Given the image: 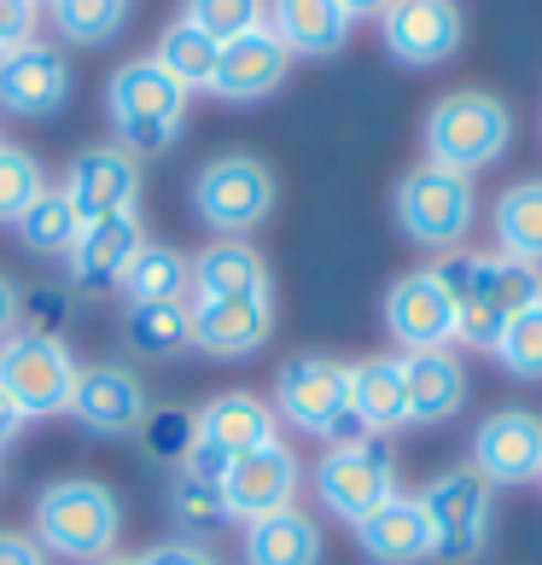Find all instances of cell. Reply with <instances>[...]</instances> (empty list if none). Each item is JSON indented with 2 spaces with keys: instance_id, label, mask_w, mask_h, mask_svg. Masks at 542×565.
<instances>
[{
  "instance_id": "obj_1",
  "label": "cell",
  "mask_w": 542,
  "mask_h": 565,
  "mask_svg": "<svg viewBox=\"0 0 542 565\" xmlns=\"http://www.w3.org/2000/svg\"><path fill=\"white\" fill-rule=\"evenodd\" d=\"M432 275L455 298V344L467 350H496L502 327L542 303V268L502 250H444Z\"/></svg>"
},
{
  "instance_id": "obj_2",
  "label": "cell",
  "mask_w": 542,
  "mask_h": 565,
  "mask_svg": "<svg viewBox=\"0 0 542 565\" xmlns=\"http://www.w3.org/2000/svg\"><path fill=\"white\" fill-rule=\"evenodd\" d=\"M47 559L71 565H99L123 542V501L99 478H59L35 495V531H30Z\"/></svg>"
},
{
  "instance_id": "obj_3",
  "label": "cell",
  "mask_w": 542,
  "mask_h": 565,
  "mask_svg": "<svg viewBox=\"0 0 542 565\" xmlns=\"http://www.w3.org/2000/svg\"><path fill=\"white\" fill-rule=\"evenodd\" d=\"M275 420L298 426L309 437H321V444H357L362 420L350 414V362H339V355L327 350H298L286 355L280 373H275Z\"/></svg>"
},
{
  "instance_id": "obj_4",
  "label": "cell",
  "mask_w": 542,
  "mask_h": 565,
  "mask_svg": "<svg viewBox=\"0 0 542 565\" xmlns=\"http://www.w3.org/2000/svg\"><path fill=\"white\" fill-rule=\"evenodd\" d=\"M187 88H176L170 71L158 65L152 53L117 65L106 82V111H111V129L117 146L135 158H158L181 140V122H187Z\"/></svg>"
},
{
  "instance_id": "obj_5",
  "label": "cell",
  "mask_w": 542,
  "mask_h": 565,
  "mask_svg": "<svg viewBox=\"0 0 542 565\" xmlns=\"http://www.w3.org/2000/svg\"><path fill=\"white\" fill-rule=\"evenodd\" d=\"M426 163H444L455 175H472L513 146V111L490 88H455L426 111Z\"/></svg>"
},
{
  "instance_id": "obj_6",
  "label": "cell",
  "mask_w": 542,
  "mask_h": 565,
  "mask_svg": "<svg viewBox=\"0 0 542 565\" xmlns=\"http://www.w3.org/2000/svg\"><path fill=\"white\" fill-rule=\"evenodd\" d=\"M397 227L421 245V250H461L472 234V216H478V193H472V175H455L444 163H414V170L397 181Z\"/></svg>"
},
{
  "instance_id": "obj_7",
  "label": "cell",
  "mask_w": 542,
  "mask_h": 565,
  "mask_svg": "<svg viewBox=\"0 0 542 565\" xmlns=\"http://www.w3.org/2000/svg\"><path fill=\"white\" fill-rule=\"evenodd\" d=\"M421 508L432 519V559L437 565H472L490 548L496 531V484H485L472 467H449L421 490Z\"/></svg>"
},
{
  "instance_id": "obj_8",
  "label": "cell",
  "mask_w": 542,
  "mask_h": 565,
  "mask_svg": "<svg viewBox=\"0 0 542 565\" xmlns=\"http://www.w3.org/2000/svg\"><path fill=\"white\" fill-rule=\"evenodd\" d=\"M397 495V449L391 437H357V444H332L316 460V501L344 519V525H362V519L380 508V501Z\"/></svg>"
},
{
  "instance_id": "obj_9",
  "label": "cell",
  "mask_w": 542,
  "mask_h": 565,
  "mask_svg": "<svg viewBox=\"0 0 542 565\" xmlns=\"http://www.w3.org/2000/svg\"><path fill=\"white\" fill-rule=\"evenodd\" d=\"M193 211L204 227H216L222 239H245L252 227L268 222L275 211V175L252 152H222L199 170L193 181Z\"/></svg>"
},
{
  "instance_id": "obj_10",
  "label": "cell",
  "mask_w": 542,
  "mask_h": 565,
  "mask_svg": "<svg viewBox=\"0 0 542 565\" xmlns=\"http://www.w3.org/2000/svg\"><path fill=\"white\" fill-rule=\"evenodd\" d=\"M76 367L82 362L65 350V339H30V332L0 339V391L12 396L24 420H53L71 408Z\"/></svg>"
},
{
  "instance_id": "obj_11",
  "label": "cell",
  "mask_w": 542,
  "mask_h": 565,
  "mask_svg": "<svg viewBox=\"0 0 542 565\" xmlns=\"http://www.w3.org/2000/svg\"><path fill=\"white\" fill-rule=\"evenodd\" d=\"M380 35H385V53L408 71H432V65H449L467 41V18L455 0H391L380 12Z\"/></svg>"
},
{
  "instance_id": "obj_12",
  "label": "cell",
  "mask_w": 542,
  "mask_h": 565,
  "mask_svg": "<svg viewBox=\"0 0 542 565\" xmlns=\"http://www.w3.org/2000/svg\"><path fill=\"white\" fill-rule=\"evenodd\" d=\"M71 420L94 437H135L140 420L152 414L140 373L129 362H88L76 367V391H71Z\"/></svg>"
},
{
  "instance_id": "obj_13",
  "label": "cell",
  "mask_w": 542,
  "mask_h": 565,
  "mask_svg": "<svg viewBox=\"0 0 542 565\" xmlns=\"http://www.w3.org/2000/svg\"><path fill=\"white\" fill-rule=\"evenodd\" d=\"M467 467L496 490L536 484L542 478V414L536 408H496L472 431V460Z\"/></svg>"
},
{
  "instance_id": "obj_14",
  "label": "cell",
  "mask_w": 542,
  "mask_h": 565,
  "mask_svg": "<svg viewBox=\"0 0 542 565\" xmlns=\"http://www.w3.org/2000/svg\"><path fill=\"white\" fill-rule=\"evenodd\" d=\"M59 193L71 199V211L88 222H106V216H123L140 204V158L123 152V146H82L65 170V186Z\"/></svg>"
},
{
  "instance_id": "obj_15",
  "label": "cell",
  "mask_w": 542,
  "mask_h": 565,
  "mask_svg": "<svg viewBox=\"0 0 542 565\" xmlns=\"http://www.w3.org/2000/svg\"><path fill=\"white\" fill-rule=\"evenodd\" d=\"M385 332L403 355L414 350H449L455 344V298L432 268H408L385 291Z\"/></svg>"
},
{
  "instance_id": "obj_16",
  "label": "cell",
  "mask_w": 542,
  "mask_h": 565,
  "mask_svg": "<svg viewBox=\"0 0 542 565\" xmlns=\"http://www.w3.org/2000/svg\"><path fill=\"white\" fill-rule=\"evenodd\" d=\"M298 484H304L298 455H291L280 437H275V444L240 455L234 467H227L222 501H227V513H234V519L252 525V519H268V513H280V508H298Z\"/></svg>"
},
{
  "instance_id": "obj_17",
  "label": "cell",
  "mask_w": 542,
  "mask_h": 565,
  "mask_svg": "<svg viewBox=\"0 0 542 565\" xmlns=\"http://www.w3.org/2000/svg\"><path fill=\"white\" fill-rule=\"evenodd\" d=\"M71 99V58L47 41L0 53V111L12 117H53Z\"/></svg>"
},
{
  "instance_id": "obj_18",
  "label": "cell",
  "mask_w": 542,
  "mask_h": 565,
  "mask_svg": "<svg viewBox=\"0 0 542 565\" xmlns=\"http://www.w3.org/2000/svg\"><path fill=\"white\" fill-rule=\"evenodd\" d=\"M275 332V303L268 298H222L187 309V344L216 355V362H245Z\"/></svg>"
},
{
  "instance_id": "obj_19",
  "label": "cell",
  "mask_w": 542,
  "mask_h": 565,
  "mask_svg": "<svg viewBox=\"0 0 542 565\" xmlns=\"http://www.w3.org/2000/svg\"><path fill=\"white\" fill-rule=\"evenodd\" d=\"M146 245V222L140 211H123V216H106V222H88L71 245V286L76 291H117L123 275H129V263L140 257Z\"/></svg>"
},
{
  "instance_id": "obj_20",
  "label": "cell",
  "mask_w": 542,
  "mask_h": 565,
  "mask_svg": "<svg viewBox=\"0 0 542 565\" xmlns=\"http://www.w3.org/2000/svg\"><path fill=\"white\" fill-rule=\"evenodd\" d=\"M286 71H291V53H286L268 30H252V35L222 41L216 76H211V94L227 99V106H252V99L280 94Z\"/></svg>"
},
{
  "instance_id": "obj_21",
  "label": "cell",
  "mask_w": 542,
  "mask_h": 565,
  "mask_svg": "<svg viewBox=\"0 0 542 565\" xmlns=\"http://www.w3.org/2000/svg\"><path fill=\"white\" fill-rule=\"evenodd\" d=\"M357 531V548L373 559V565H421L432 559V519L421 508V495H391L380 501L362 525H350Z\"/></svg>"
},
{
  "instance_id": "obj_22",
  "label": "cell",
  "mask_w": 542,
  "mask_h": 565,
  "mask_svg": "<svg viewBox=\"0 0 542 565\" xmlns=\"http://www.w3.org/2000/svg\"><path fill=\"white\" fill-rule=\"evenodd\" d=\"M397 362L408 391V426H444L467 408V367L455 350H414Z\"/></svg>"
},
{
  "instance_id": "obj_23",
  "label": "cell",
  "mask_w": 542,
  "mask_h": 565,
  "mask_svg": "<svg viewBox=\"0 0 542 565\" xmlns=\"http://www.w3.org/2000/svg\"><path fill=\"white\" fill-rule=\"evenodd\" d=\"M193 303H222V298H268V263L252 239H216L193 257V275H187Z\"/></svg>"
},
{
  "instance_id": "obj_24",
  "label": "cell",
  "mask_w": 542,
  "mask_h": 565,
  "mask_svg": "<svg viewBox=\"0 0 542 565\" xmlns=\"http://www.w3.org/2000/svg\"><path fill=\"white\" fill-rule=\"evenodd\" d=\"M193 426H199L204 444H216L227 460H240V455H252V449L280 437L275 408H268L257 391H216L211 403L193 414Z\"/></svg>"
},
{
  "instance_id": "obj_25",
  "label": "cell",
  "mask_w": 542,
  "mask_h": 565,
  "mask_svg": "<svg viewBox=\"0 0 542 565\" xmlns=\"http://www.w3.org/2000/svg\"><path fill=\"white\" fill-rule=\"evenodd\" d=\"M263 30L275 35L286 53L327 58V53H339L350 41V18H344L339 0H268Z\"/></svg>"
},
{
  "instance_id": "obj_26",
  "label": "cell",
  "mask_w": 542,
  "mask_h": 565,
  "mask_svg": "<svg viewBox=\"0 0 542 565\" xmlns=\"http://www.w3.org/2000/svg\"><path fill=\"white\" fill-rule=\"evenodd\" d=\"M350 414L362 420L368 437H391L408 426V391L397 355H362L350 362Z\"/></svg>"
},
{
  "instance_id": "obj_27",
  "label": "cell",
  "mask_w": 542,
  "mask_h": 565,
  "mask_svg": "<svg viewBox=\"0 0 542 565\" xmlns=\"http://www.w3.org/2000/svg\"><path fill=\"white\" fill-rule=\"evenodd\" d=\"M245 565H321V525L304 508H280L268 519H252L240 542Z\"/></svg>"
},
{
  "instance_id": "obj_28",
  "label": "cell",
  "mask_w": 542,
  "mask_h": 565,
  "mask_svg": "<svg viewBox=\"0 0 542 565\" xmlns=\"http://www.w3.org/2000/svg\"><path fill=\"white\" fill-rule=\"evenodd\" d=\"M490 222H496V250H502V257H519V263L542 268V175L502 186Z\"/></svg>"
},
{
  "instance_id": "obj_29",
  "label": "cell",
  "mask_w": 542,
  "mask_h": 565,
  "mask_svg": "<svg viewBox=\"0 0 542 565\" xmlns=\"http://www.w3.org/2000/svg\"><path fill=\"white\" fill-rule=\"evenodd\" d=\"M216 53H222V41L216 35H204L199 24H187V18H176L170 30L158 35V65L170 71L176 88L187 94H199V88H211V76H216Z\"/></svg>"
},
{
  "instance_id": "obj_30",
  "label": "cell",
  "mask_w": 542,
  "mask_h": 565,
  "mask_svg": "<svg viewBox=\"0 0 542 565\" xmlns=\"http://www.w3.org/2000/svg\"><path fill=\"white\" fill-rule=\"evenodd\" d=\"M187 275H193V257H181L170 245H140V257L123 275V291L129 303H181L187 298Z\"/></svg>"
},
{
  "instance_id": "obj_31",
  "label": "cell",
  "mask_w": 542,
  "mask_h": 565,
  "mask_svg": "<svg viewBox=\"0 0 542 565\" xmlns=\"http://www.w3.org/2000/svg\"><path fill=\"white\" fill-rule=\"evenodd\" d=\"M76 234H82V216L71 211V199L59 193V186H47V193L18 216V239H24L30 257H71Z\"/></svg>"
},
{
  "instance_id": "obj_32",
  "label": "cell",
  "mask_w": 542,
  "mask_h": 565,
  "mask_svg": "<svg viewBox=\"0 0 542 565\" xmlns=\"http://www.w3.org/2000/svg\"><path fill=\"white\" fill-rule=\"evenodd\" d=\"M123 339L146 362H163V355L187 350V303H129L123 316Z\"/></svg>"
},
{
  "instance_id": "obj_33",
  "label": "cell",
  "mask_w": 542,
  "mask_h": 565,
  "mask_svg": "<svg viewBox=\"0 0 542 565\" xmlns=\"http://www.w3.org/2000/svg\"><path fill=\"white\" fill-rule=\"evenodd\" d=\"M53 30L76 41V47H106V41L129 24V0H47Z\"/></svg>"
},
{
  "instance_id": "obj_34",
  "label": "cell",
  "mask_w": 542,
  "mask_h": 565,
  "mask_svg": "<svg viewBox=\"0 0 542 565\" xmlns=\"http://www.w3.org/2000/svg\"><path fill=\"white\" fill-rule=\"evenodd\" d=\"M170 519L187 542L234 525V513H227V501H222V484H199V478H187V472H176V484H170Z\"/></svg>"
},
{
  "instance_id": "obj_35",
  "label": "cell",
  "mask_w": 542,
  "mask_h": 565,
  "mask_svg": "<svg viewBox=\"0 0 542 565\" xmlns=\"http://www.w3.org/2000/svg\"><path fill=\"white\" fill-rule=\"evenodd\" d=\"M41 193H47V175H41L35 152L0 140V227H18V216H24Z\"/></svg>"
},
{
  "instance_id": "obj_36",
  "label": "cell",
  "mask_w": 542,
  "mask_h": 565,
  "mask_svg": "<svg viewBox=\"0 0 542 565\" xmlns=\"http://www.w3.org/2000/svg\"><path fill=\"white\" fill-rule=\"evenodd\" d=\"M490 355L513 373V380L536 385V380H542V303H531L525 316H513V321L502 327V339H496Z\"/></svg>"
},
{
  "instance_id": "obj_37",
  "label": "cell",
  "mask_w": 542,
  "mask_h": 565,
  "mask_svg": "<svg viewBox=\"0 0 542 565\" xmlns=\"http://www.w3.org/2000/svg\"><path fill=\"white\" fill-rule=\"evenodd\" d=\"M135 437H140V449L152 455L158 467H181L187 449H193V437H199V426H193V414H187V408H152Z\"/></svg>"
},
{
  "instance_id": "obj_38",
  "label": "cell",
  "mask_w": 542,
  "mask_h": 565,
  "mask_svg": "<svg viewBox=\"0 0 542 565\" xmlns=\"http://www.w3.org/2000/svg\"><path fill=\"white\" fill-rule=\"evenodd\" d=\"M263 7L268 0H187L181 18L199 24L204 35H216V41H234V35L263 30Z\"/></svg>"
},
{
  "instance_id": "obj_39",
  "label": "cell",
  "mask_w": 542,
  "mask_h": 565,
  "mask_svg": "<svg viewBox=\"0 0 542 565\" xmlns=\"http://www.w3.org/2000/svg\"><path fill=\"white\" fill-rule=\"evenodd\" d=\"M71 327V291L65 286H35L18 298V332L30 339H65Z\"/></svg>"
},
{
  "instance_id": "obj_40",
  "label": "cell",
  "mask_w": 542,
  "mask_h": 565,
  "mask_svg": "<svg viewBox=\"0 0 542 565\" xmlns=\"http://www.w3.org/2000/svg\"><path fill=\"white\" fill-rule=\"evenodd\" d=\"M135 565H222L204 542H187V536H170V542H152L146 554H135Z\"/></svg>"
},
{
  "instance_id": "obj_41",
  "label": "cell",
  "mask_w": 542,
  "mask_h": 565,
  "mask_svg": "<svg viewBox=\"0 0 542 565\" xmlns=\"http://www.w3.org/2000/svg\"><path fill=\"white\" fill-rule=\"evenodd\" d=\"M35 41V0H0V53Z\"/></svg>"
},
{
  "instance_id": "obj_42",
  "label": "cell",
  "mask_w": 542,
  "mask_h": 565,
  "mask_svg": "<svg viewBox=\"0 0 542 565\" xmlns=\"http://www.w3.org/2000/svg\"><path fill=\"white\" fill-rule=\"evenodd\" d=\"M227 467H234V460H227L216 444H204V437H193V449H187V460H181L176 472L199 478V484H222V478H227Z\"/></svg>"
},
{
  "instance_id": "obj_43",
  "label": "cell",
  "mask_w": 542,
  "mask_h": 565,
  "mask_svg": "<svg viewBox=\"0 0 542 565\" xmlns=\"http://www.w3.org/2000/svg\"><path fill=\"white\" fill-rule=\"evenodd\" d=\"M0 565H53L30 531H0Z\"/></svg>"
},
{
  "instance_id": "obj_44",
  "label": "cell",
  "mask_w": 542,
  "mask_h": 565,
  "mask_svg": "<svg viewBox=\"0 0 542 565\" xmlns=\"http://www.w3.org/2000/svg\"><path fill=\"white\" fill-rule=\"evenodd\" d=\"M18 298H24V291H18V280L0 275V339H12V332H18Z\"/></svg>"
},
{
  "instance_id": "obj_45",
  "label": "cell",
  "mask_w": 542,
  "mask_h": 565,
  "mask_svg": "<svg viewBox=\"0 0 542 565\" xmlns=\"http://www.w3.org/2000/svg\"><path fill=\"white\" fill-rule=\"evenodd\" d=\"M24 426H30V420H24V414H18V408H12V396L0 391V449H7V444H12V437L24 431Z\"/></svg>"
},
{
  "instance_id": "obj_46",
  "label": "cell",
  "mask_w": 542,
  "mask_h": 565,
  "mask_svg": "<svg viewBox=\"0 0 542 565\" xmlns=\"http://www.w3.org/2000/svg\"><path fill=\"white\" fill-rule=\"evenodd\" d=\"M339 7H344L350 24H357V18H380V12L391 7V0H339Z\"/></svg>"
},
{
  "instance_id": "obj_47",
  "label": "cell",
  "mask_w": 542,
  "mask_h": 565,
  "mask_svg": "<svg viewBox=\"0 0 542 565\" xmlns=\"http://www.w3.org/2000/svg\"><path fill=\"white\" fill-rule=\"evenodd\" d=\"M99 565H135V559H123V554H111V559H99Z\"/></svg>"
},
{
  "instance_id": "obj_48",
  "label": "cell",
  "mask_w": 542,
  "mask_h": 565,
  "mask_svg": "<svg viewBox=\"0 0 542 565\" xmlns=\"http://www.w3.org/2000/svg\"><path fill=\"white\" fill-rule=\"evenodd\" d=\"M0 490H7V472H0Z\"/></svg>"
}]
</instances>
